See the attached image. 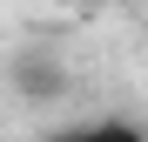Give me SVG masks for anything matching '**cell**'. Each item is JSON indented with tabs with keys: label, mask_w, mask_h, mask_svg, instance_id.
I'll return each instance as SVG.
<instances>
[{
	"label": "cell",
	"mask_w": 148,
	"mask_h": 142,
	"mask_svg": "<svg viewBox=\"0 0 148 142\" xmlns=\"http://www.w3.org/2000/svg\"><path fill=\"white\" fill-rule=\"evenodd\" d=\"M7 81H14V95H20V102L47 108V102H61V95L74 88V68H67L61 54H40V47H27V54H14Z\"/></svg>",
	"instance_id": "1"
},
{
	"label": "cell",
	"mask_w": 148,
	"mask_h": 142,
	"mask_svg": "<svg viewBox=\"0 0 148 142\" xmlns=\"http://www.w3.org/2000/svg\"><path fill=\"white\" fill-rule=\"evenodd\" d=\"M47 142H148L141 122H128V115H101V122H74V129H54Z\"/></svg>",
	"instance_id": "2"
},
{
	"label": "cell",
	"mask_w": 148,
	"mask_h": 142,
	"mask_svg": "<svg viewBox=\"0 0 148 142\" xmlns=\"http://www.w3.org/2000/svg\"><path fill=\"white\" fill-rule=\"evenodd\" d=\"M54 7H94V0H54Z\"/></svg>",
	"instance_id": "3"
}]
</instances>
